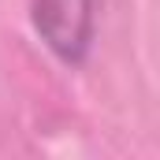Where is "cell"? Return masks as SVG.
Instances as JSON below:
<instances>
[{
  "label": "cell",
  "instance_id": "1",
  "mask_svg": "<svg viewBox=\"0 0 160 160\" xmlns=\"http://www.w3.org/2000/svg\"><path fill=\"white\" fill-rule=\"evenodd\" d=\"M30 22L60 63L82 67L97 41V0H30Z\"/></svg>",
  "mask_w": 160,
  "mask_h": 160
}]
</instances>
